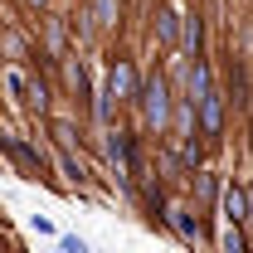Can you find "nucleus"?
<instances>
[{"label":"nucleus","instance_id":"obj_1","mask_svg":"<svg viewBox=\"0 0 253 253\" xmlns=\"http://www.w3.org/2000/svg\"><path fill=\"white\" fill-rule=\"evenodd\" d=\"M141 107H146V122H151V131H166V126H170V93H166V78H151V83H146V88H141Z\"/></svg>","mask_w":253,"mask_h":253},{"label":"nucleus","instance_id":"obj_2","mask_svg":"<svg viewBox=\"0 0 253 253\" xmlns=\"http://www.w3.org/2000/svg\"><path fill=\"white\" fill-rule=\"evenodd\" d=\"M219 210H224V219H229V224H244V219H249V190L224 185L219 190Z\"/></svg>","mask_w":253,"mask_h":253},{"label":"nucleus","instance_id":"obj_3","mask_svg":"<svg viewBox=\"0 0 253 253\" xmlns=\"http://www.w3.org/2000/svg\"><path fill=\"white\" fill-rule=\"evenodd\" d=\"M200 107V126H205V136H219V126H224V107H219V93L210 88V93L195 102Z\"/></svg>","mask_w":253,"mask_h":253},{"label":"nucleus","instance_id":"obj_4","mask_svg":"<svg viewBox=\"0 0 253 253\" xmlns=\"http://www.w3.org/2000/svg\"><path fill=\"white\" fill-rule=\"evenodd\" d=\"M112 97H136V73H131V63L126 59H112Z\"/></svg>","mask_w":253,"mask_h":253},{"label":"nucleus","instance_id":"obj_5","mask_svg":"<svg viewBox=\"0 0 253 253\" xmlns=\"http://www.w3.org/2000/svg\"><path fill=\"white\" fill-rule=\"evenodd\" d=\"M166 219H170V224H175V234H180V239H200V224H195V219H190V214H185V210H175V214H166Z\"/></svg>","mask_w":253,"mask_h":253},{"label":"nucleus","instance_id":"obj_6","mask_svg":"<svg viewBox=\"0 0 253 253\" xmlns=\"http://www.w3.org/2000/svg\"><path fill=\"white\" fill-rule=\"evenodd\" d=\"M214 175H205V170H195V195H200V200H205V205H214Z\"/></svg>","mask_w":253,"mask_h":253},{"label":"nucleus","instance_id":"obj_7","mask_svg":"<svg viewBox=\"0 0 253 253\" xmlns=\"http://www.w3.org/2000/svg\"><path fill=\"white\" fill-rule=\"evenodd\" d=\"M219 244H224V253H244V249H249V239L239 234V224H229V229H224V239H219Z\"/></svg>","mask_w":253,"mask_h":253},{"label":"nucleus","instance_id":"obj_8","mask_svg":"<svg viewBox=\"0 0 253 253\" xmlns=\"http://www.w3.org/2000/svg\"><path fill=\"white\" fill-rule=\"evenodd\" d=\"M156 34H161V44H166V49L175 44V15H170V10H166V15L156 20Z\"/></svg>","mask_w":253,"mask_h":253},{"label":"nucleus","instance_id":"obj_9","mask_svg":"<svg viewBox=\"0 0 253 253\" xmlns=\"http://www.w3.org/2000/svg\"><path fill=\"white\" fill-rule=\"evenodd\" d=\"M180 156H185V166H200V141H195V136H185V146H180Z\"/></svg>","mask_w":253,"mask_h":253},{"label":"nucleus","instance_id":"obj_10","mask_svg":"<svg viewBox=\"0 0 253 253\" xmlns=\"http://www.w3.org/2000/svg\"><path fill=\"white\" fill-rule=\"evenodd\" d=\"M185 49H190V54L200 49V20H190V25H185Z\"/></svg>","mask_w":253,"mask_h":253},{"label":"nucleus","instance_id":"obj_11","mask_svg":"<svg viewBox=\"0 0 253 253\" xmlns=\"http://www.w3.org/2000/svg\"><path fill=\"white\" fill-rule=\"evenodd\" d=\"M25 5H34V10H44V5H49V0H25Z\"/></svg>","mask_w":253,"mask_h":253}]
</instances>
